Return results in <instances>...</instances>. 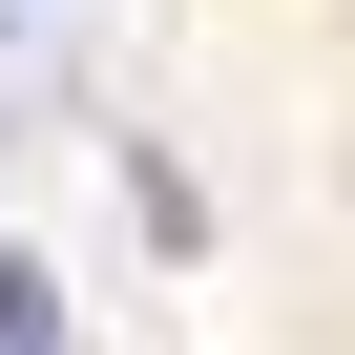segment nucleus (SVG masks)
Wrapping results in <instances>:
<instances>
[{
  "instance_id": "f257e3e1",
  "label": "nucleus",
  "mask_w": 355,
  "mask_h": 355,
  "mask_svg": "<svg viewBox=\"0 0 355 355\" xmlns=\"http://www.w3.org/2000/svg\"><path fill=\"white\" fill-rule=\"evenodd\" d=\"M0 355H42V272H21V251H0Z\"/></svg>"
}]
</instances>
